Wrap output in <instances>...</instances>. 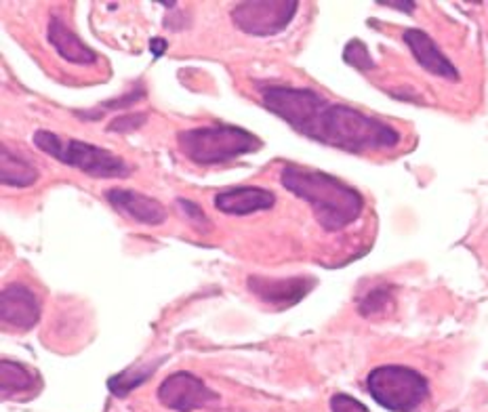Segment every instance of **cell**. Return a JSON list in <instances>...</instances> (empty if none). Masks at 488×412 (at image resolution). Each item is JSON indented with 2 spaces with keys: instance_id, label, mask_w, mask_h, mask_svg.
Here are the masks:
<instances>
[{
  "instance_id": "1",
  "label": "cell",
  "mask_w": 488,
  "mask_h": 412,
  "mask_svg": "<svg viewBox=\"0 0 488 412\" xmlns=\"http://www.w3.org/2000/svg\"><path fill=\"white\" fill-rule=\"evenodd\" d=\"M262 104L299 135L350 154L383 151L401 143V133L391 124L350 105L331 104L314 88L268 85L262 88Z\"/></svg>"
},
{
  "instance_id": "2",
  "label": "cell",
  "mask_w": 488,
  "mask_h": 412,
  "mask_svg": "<svg viewBox=\"0 0 488 412\" xmlns=\"http://www.w3.org/2000/svg\"><path fill=\"white\" fill-rule=\"evenodd\" d=\"M281 181L290 194L312 206L314 217L325 232L345 230L363 215V194L339 177L297 164H284Z\"/></svg>"
},
{
  "instance_id": "3",
  "label": "cell",
  "mask_w": 488,
  "mask_h": 412,
  "mask_svg": "<svg viewBox=\"0 0 488 412\" xmlns=\"http://www.w3.org/2000/svg\"><path fill=\"white\" fill-rule=\"evenodd\" d=\"M181 154L198 167H217L262 150L263 142L251 131L234 124H208L177 135Z\"/></svg>"
},
{
  "instance_id": "4",
  "label": "cell",
  "mask_w": 488,
  "mask_h": 412,
  "mask_svg": "<svg viewBox=\"0 0 488 412\" xmlns=\"http://www.w3.org/2000/svg\"><path fill=\"white\" fill-rule=\"evenodd\" d=\"M34 145L57 162L78 169L80 173L95 179H124L133 173V167L124 158L80 139H66L51 131H36Z\"/></svg>"
},
{
  "instance_id": "5",
  "label": "cell",
  "mask_w": 488,
  "mask_h": 412,
  "mask_svg": "<svg viewBox=\"0 0 488 412\" xmlns=\"http://www.w3.org/2000/svg\"><path fill=\"white\" fill-rule=\"evenodd\" d=\"M366 389L379 407L390 412H417L429 396L428 379L409 366L385 364L371 371Z\"/></svg>"
},
{
  "instance_id": "6",
  "label": "cell",
  "mask_w": 488,
  "mask_h": 412,
  "mask_svg": "<svg viewBox=\"0 0 488 412\" xmlns=\"http://www.w3.org/2000/svg\"><path fill=\"white\" fill-rule=\"evenodd\" d=\"M297 9V0H249L236 5L232 11V22L249 36H274L289 28Z\"/></svg>"
},
{
  "instance_id": "7",
  "label": "cell",
  "mask_w": 488,
  "mask_h": 412,
  "mask_svg": "<svg viewBox=\"0 0 488 412\" xmlns=\"http://www.w3.org/2000/svg\"><path fill=\"white\" fill-rule=\"evenodd\" d=\"M158 402L164 408L175 412H194L217 402L219 396L211 388H207L205 381L192 372L180 371L169 375L158 385Z\"/></svg>"
},
{
  "instance_id": "8",
  "label": "cell",
  "mask_w": 488,
  "mask_h": 412,
  "mask_svg": "<svg viewBox=\"0 0 488 412\" xmlns=\"http://www.w3.org/2000/svg\"><path fill=\"white\" fill-rule=\"evenodd\" d=\"M246 287L257 299L278 309L293 307L295 303L306 299V295L316 287V280L309 276L297 278H270V276H251Z\"/></svg>"
},
{
  "instance_id": "9",
  "label": "cell",
  "mask_w": 488,
  "mask_h": 412,
  "mask_svg": "<svg viewBox=\"0 0 488 412\" xmlns=\"http://www.w3.org/2000/svg\"><path fill=\"white\" fill-rule=\"evenodd\" d=\"M0 320L5 326L30 331L41 320V301L34 290L22 282H13L0 295Z\"/></svg>"
},
{
  "instance_id": "10",
  "label": "cell",
  "mask_w": 488,
  "mask_h": 412,
  "mask_svg": "<svg viewBox=\"0 0 488 412\" xmlns=\"http://www.w3.org/2000/svg\"><path fill=\"white\" fill-rule=\"evenodd\" d=\"M106 200L116 208L120 215L143 225H162L167 221V206L161 200L145 196L135 189L112 188L106 192Z\"/></svg>"
},
{
  "instance_id": "11",
  "label": "cell",
  "mask_w": 488,
  "mask_h": 412,
  "mask_svg": "<svg viewBox=\"0 0 488 412\" xmlns=\"http://www.w3.org/2000/svg\"><path fill=\"white\" fill-rule=\"evenodd\" d=\"M276 205V194L257 186L227 188L215 196V208L224 215L244 217L259 211H270Z\"/></svg>"
},
{
  "instance_id": "12",
  "label": "cell",
  "mask_w": 488,
  "mask_h": 412,
  "mask_svg": "<svg viewBox=\"0 0 488 412\" xmlns=\"http://www.w3.org/2000/svg\"><path fill=\"white\" fill-rule=\"evenodd\" d=\"M404 42L410 49V53L417 60V63L423 69H428L429 74L438 76V78L445 80H459V72L457 68L453 66L451 60L442 53L438 49V44L434 42V38L428 34V32L417 30V28H409L404 30Z\"/></svg>"
},
{
  "instance_id": "13",
  "label": "cell",
  "mask_w": 488,
  "mask_h": 412,
  "mask_svg": "<svg viewBox=\"0 0 488 412\" xmlns=\"http://www.w3.org/2000/svg\"><path fill=\"white\" fill-rule=\"evenodd\" d=\"M47 41L51 42L61 60L76 66H93L97 61V53L91 47H87L60 17H51L47 25Z\"/></svg>"
},
{
  "instance_id": "14",
  "label": "cell",
  "mask_w": 488,
  "mask_h": 412,
  "mask_svg": "<svg viewBox=\"0 0 488 412\" xmlns=\"http://www.w3.org/2000/svg\"><path fill=\"white\" fill-rule=\"evenodd\" d=\"M42 388V379L30 366L15 360H3L0 362V394L3 400H23L34 398Z\"/></svg>"
},
{
  "instance_id": "15",
  "label": "cell",
  "mask_w": 488,
  "mask_h": 412,
  "mask_svg": "<svg viewBox=\"0 0 488 412\" xmlns=\"http://www.w3.org/2000/svg\"><path fill=\"white\" fill-rule=\"evenodd\" d=\"M0 181L9 188H30L38 181V169L25 158L13 154L3 145V160H0Z\"/></svg>"
},
{
  "instance_id": "16",
  "label": "cell",
  "mask_w": 488,
  "mask_h": 412,
  "mask_svg": "<svg viewBox=\"0 0 488 412\" xmlns=\"http://www.w3.org/2000/svg\"><path fill=\"white\" fill-rule=\"evenodd\" d=\"M162 364V360H154L152 364H135L131 369H126L118 375H114L107 379V389L112 391L116 398H126L133 389H137L139 385H143L148 379L154 375L158 366Z\"/></svg>"
},
{
  "instance_id": "17",
  "label": "cell",
  "mask_w": 488,
  "mask_h": 412,
  "mask_svg": "<svg viewBox=\"0 0 488 412\" xmlns=\"http://www.w3.org/2000/svg\"><path fill=\"white\" fill-rule=\"evenodd\" d=\"M344 61L350 63L352 68L360 69V72H369V69L375 68V61H373L369 49H366V44L358 41V38H354V41L345 44Z\"/></svg>"
},
{
  "instance_id": "18",
  "label": "cell",
  "mask_w": 488,
  "mask_h": 412,
  "mask_svg": "<svg viewBox=\"0 0 488 412\" xmlns=\"http://www.w3.org/2000/svg\"><path fill=\"white\" fill-rule=\"evenodd\" d=\"M177 205H180L181 213L186 215V219L189 221V224H194V227H198L200 232H207L208 227H211V219L207 217V213L202 211L200 205H196V202L186 200V198L177 200Z\"/></svg>"
},
{
  "instance_id": "19",
  "label": "cell",
  "mask_w": 488,
  "mask_h": 412,
  "mask_svg": "<svg viewBox=\"0 0 488 412\" xmlns=\"http://www.w3.org/2000/svg\"><path fill=\"white\" fill-rule=\"evenodd\" d=\"M388 301H390V290L388 288H375L373 293L366 295V299L363 303H360V314L371 316V314L382 312Z\"/></svg>"
},
{
  "instance_id": "20",
  "label": "cell",
  "mask_w": 488,
  "mask_h": 412,
  "mask_svg": "<svg viewBox=\"0 0 488 412\" xmlns=\"http://www.w3.org/2000/svg\"><path fill=\"white\" fill-rule=\"evenodd\" d=\"M145 123V114H123V116H116L107 124V131L112 133H126V131H135L139 126H143Z\"/></svg>"
},
{
  "instance_id": "21",
  "label": "cell",
  "mask_w": 488,
  "mask_h": 412,
  "mask_svg": "<svg viewBox=\"0 0 488 412\" xmlns=\"http://www.w3.org/2000/svg\"><path fill=\"white\" fill-rule=\"evenodd\" d=\"M331 410L333 412H369L363 402L347 394H335L331 398Z\"/></svg>"
},
{
  "instance_id": "22",
  "label": "cell",
  "mask_w": 488,
  "mask_h": 412,
  "mask_svg": "<svg viewBox=\"0 0 488 412\" xmlns=\"http://www.w3.org/2000/svg\"><path fill=\"white\" fill-rule=\"evenodd\" d=\"M143 97H145L143 88H135V91L123 95V97H120V99L106 101V104H101V107H110V110H116V107H120V110H126V107H131L133 104H137V101L143 99Z\"/></svg>"
},
{
  "instance_id": "23",
  "label": "cell",
  "mask_w": 488,
  "mask_h": 412,
  "mask_svg": "<svg viewBox=\"0 0 488 412\" xmlns=\"http://www.w3.org/2000/svg\"><path fill=\"white\" fill-rule=\"evenodd\" d=\"M382 6H394L398 11L404 13H413L415 11V3H402V0H379Z\"/></svg>"
},
{
  "instance_id": "24",
  "label": "cell",
  "mask_w": 488,
  "mask_h": 412,
  "mask_svg": "<svg viewBox=\"0 0 488 412\" xmlns=\"http://www.w3.org/2000/svg\"><path fill=\"white\" fill-rule=\"evenodd\" d=\"M150 47H152V53H154V57H161V55H164V50H167V41H162V38H152Z\"/></svg>"
}]
</instances>
